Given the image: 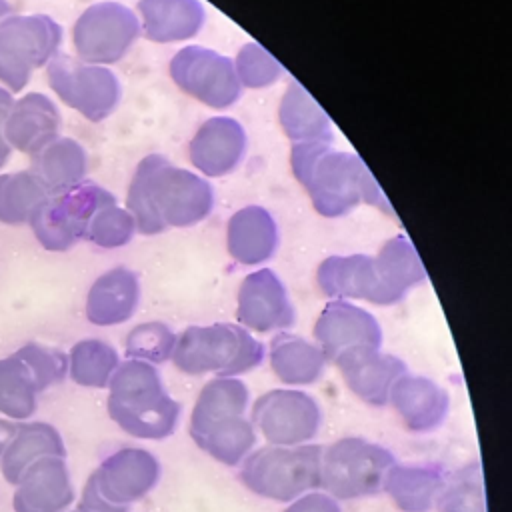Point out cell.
<instances>
[{
    "label": "cell",
    "mask_w": 512,
    "mask_h": 512,
    "mask_svg": "<svg viewBox=\"0 0 512 512\" xmlns=\"http://www.w3.org/2000/svg\"><path fill=\"white\" fill-rule=\"evenodd\" d=\"M126 206L138 232L158 234L204 220L214 206V192L202 176L176 168L162 154H148L130 180Z\"/></svg>",
    "instance_id": "1"
},
{
    "label": "cell",
    "mask_w": 512,
    "mask_h": 512,
    "mask_svg": "<svg viewBox=\"0 0 512 512\" xmlns=\"http://www.w3.org/2000/svg\"><path fill=\"white\" fill-rule=\"evenodd\" d=\"M290 162L294 176L322 216H344L360 202L392 214L388 198L356 154L334 150L330 142H304L292 146Z\"/></svg>",
    "instance_id": "2"
},
{
    "label": "cell",
    "mask_w": 512,
    "mask_h": 512,
    "mask_svg": "<svg viewBox=\"0 0 512 512\" xmlns=\"http://www.w3.org/2000/svg\"><path fill=\"white\" fill-rule=\"evenodd\" d=\"M108 388V414L130 436L162 440L176 430L180 404L150 362L130 358L118 364Z\"/></svg>",
    "instance_id": "3"
},
{
    "label": "cell",
    "mask_w": 512,
    "mask_h": 512,
    "mask_svg": "<svg viewBox=\"0 0 512 512\" xmlns=\"http://www.w3.org/2000/svg\"><path fill=\"white\" fill-rule=\"evenodd\" d=\"M174 366L190 376L216 374V378H236L264 360V346L244 326L216 322L210 326H190L172 350Z\"/></svg>",
    "instance_id": "4"
},
{
    "label": "cell",
    "mask_w": 512,
    "mask_h": 512,
    "mask_svg": "<svg viewBox=\"0 0 512 512\" xmlns=\"http://www.w3.org/2000/svg\"><path fill=\"white\" fill-rule=\"evenodd\" d=\"M322 446H274L252 450L240 466V482L256 496L292 502L320 486Z\"/></svg>",
    "instance_id": "5"
},
{
    "label": "cell",
    "mask_w": 512,
    "mask_h": 512,
    "mask_svg": "<svg viewBox=\"0 0 512 512\" xmlns=\"http://www.w3.org/2000/svg\"><path fill=\"white\" fill-rule=\"evenodd\" d=\"M394 454L366 438L346 436L322 448L320 486L334 500L366 498L382 492Z\"/></svg>",
    "instance_id": "6"
},
{
    "label": "cell",
    "mask_w": 512,
    "mask_h": 512,
    "mask_svg": "<svg viewBox=\"0 0 512 512\" xmlns=\"http://www.w3.org/2000/svg\"><path fill=\"white\" fill-rule=\"evenodd\" d=\"M160 464L144 448H120L90 474L78 508L86 512H128L158 482Z\"/></svg>",
    "instance_id": "7"
},
{
    "label": "cell",
    "mask_w": 512,
    "mask_h": 512,
    "mask_svg": "<svg viewBox=\"0 0 512 512\" xmlns=\"http://www.w3.org/2000/svg\"><path fill=\"white\" fill-rule=\"evenodd\" d=\"M62 42L60 24L46 14H16L0 20V82L22 90L32 70L48 64Z\"/></svg>",
    "instance_id": "8"
},
{
    "label": "cell",
    "mask_w": 512,
    "mask_h": 512,
    "mask_svg": "<svg viewBox=\"0 0 512 512\" xmlns=\"http://www.w3.org/2000/svg\"><path fill=\"white\" fill-rule=\"evenodd\" d=\"M110 204H116V198L106 188L80 182L62 194L48 196L32 214L30 226L46 250L62 252L84 240L96 212Z\"/></svg>",
    "instance_id": "9"
},
{
    "label": "cell",
    "mask_w": 512,
    "mask_h": 512,
    "mask_svg": "<svg viewBox=\"0 0 512 512\" xmlns=\"http://www.w3.org/2000/svg\"><path fill=\"white\" fill-rule=\"evenodd\" d=\"M50 88L66 106L92 122L108 118L120 100L116 74L100 64H88L68 54H56L46 68Z\"/></svg>",
    "instance_id": "10"
},
{
    "label": "cell",
    "mask_w": 512,
    "mask_h": 512,
    "mask_svg": "<svg viewBox=\"0 0 512 512\" xmlns=\"http://www.w3.org/2000/svg\"><path fill=\"white\" fill-rule=\"evenodd\" d=\"M250 422L268 444L300 446L318 434L322 408L302 390L274 388L254 400Z\"/></svg>",
    "instance_id": "11"
},
{
    "label": "cell",
    "mask_w": 512,
    "mask_h": 512,
    "mask_svg": "<svg viewBox=\"0 0 512 512\" xmlns=\"http://www.w3.org/2000/svg\"><path fill=\"white\" fill-rule=\"evenodd\" d=\"M140 34L136 14L120 2H98L88 6L76 20L72 38L82 62H118Z\"/></svg>",
    "instance_id": "12"
},
{
    "label": "cell",
    "mask_w": 512,
    "mask_h": 512,
    "mask_svg": "<svg viewBox=\"0 0 512 512\" xmlns=\"http://www.w3.org/2000/svg\"><path fill=\"white\" fill-rule=\"evenodd\" d=\"M170 76L192 98L226 108L240 98L242 86L234 62L204 46H184L170 60Z\"/></svg>",
    "instance_id": "13"
},
{
    "label": "cell",
    "mask_w": 512,
    "mask_h": 512,
    "mask_svg": "<svg viewBox=\"0 0 512 512\" xmlns=\"http://www.w3.org/2000/svg\"><path fill=\"white\" fill-rule=\"evenodd\" d=\"M348 390L370 406H386L394 382L408 372L404 360L372 346H358L332 360Z\"/></svg>",
    "instance_id": "14"
},
{
    "label": "cell",
    "mask_w": 512,
    "mask_h": 512,
    "mask_svg": "<svg viewBox=\"0 0 512 512\" xmlns=\"http://www.w3.org/2000/svg\"><path fill=\"white\" fill-rule=\"evenodd\" d=\"M236 314L240 326L254 332H272L294 324V306L286 286L270 268L256 270L242 280Z\"/></svg>",
    "instance_id": "15"
},
{
    "label": "cell",
    "mask_w": 512,
    "mask_h": 512,
    "mask_svg": "<svg viewBox=\"0 0 512 512\" xmlns=\"http://www.w3.org/2000/svg\"><path fill=\"white\" fill-rule=\"evenodd\" d=\"M314 338L328 360L358 346H382V328L378 320L364 308L348 300H330L316 324Z\"/></svg>",
    "instance_id": "16"
},
{
    "label": "cell",
    "mask_w": 512,
    "mask_h": 512,
    "mask_svg": "<svg viewBox=\"0 0 512 512\" xmlns=\"http://www.w3.org/2000/svg\"><path fill=\"white\" fill-rule=\"evenodd\" d=\"M74 500L66 460L44 456L20 476L12 498L14 512H66Z\"/></svg>",
    "instance_id": "17"
},
{
    "label": "cell",
    "mask_w": 512,
    "mask_h": 512,
    "mask_svg": "<svg viewBox=\"0 0 512 512\" xmlns=\"http://www.w3.org/2000/svg\"><path fill=\"white\" fill-rule=\"evenodd\" d=\"M246 132L228 116L206 120L190 140V162L206 176H224L244 158Z\"/></svg>",
    "instance_id": "18"
},
{
    "label": "cell",
    "mask_w": 512,
    "mask_h": 512,
    "mask_svg": "<svg viewBox=\"0 0 512 512\" xmlns=\"http://www.w3.org/2000/svg\"><path fill=\"white\" fill-rule=\"evenodd\" d=\"M388 404L394 406L410 432L426 434L436 430L448 416L450 396L434 380L406 372L394 382Z\"/></svg>",
    "instance_id": "19"
},
{
    "label": "cell",
    "mask_w": 512,
    "mask_h": 512,
    "mask_svg": "<svg viewBox=\"0 0 512 512\" xmlns=\"http://www.w3.org/2000/svg\"><path fill=\"white\" fill-rule=\"evenodd\" d=\"M60 126L62 118L54 102L46 94L30 92L14 100L4 122V138L10 148L34 156L60 136Z\"/></svg>",
    "instance_id": "20"
},
{
    "label": "cell",
    "mask_w": 512,
    "mask_h": 512,
    "mask_svg": "<svg viewBox=\"0 0 512 512\" xmlns=\"http://www.w3.org/2000/svg\"><path fill=\"white\" fill-rule=\"evenodd\" d=\"M318 284L334 300H366L384 306L374 256H330L318 268Z\"/></svg>",
    "instance_id": "21"
},
{
    "label": "cell",
    "mask_w": 512,
    "mask_h": 512,
    "mask_svg": "<svg viewBox=\"0 0 512 512\" xmlns=\"http://www.w3.org/2000/svg\"><path fill=\"white\" fill-rule=\"evenodd\" d=\"M140 302L138 274L116 266L94 280L86 296V318L96 326H114L130 320Z\"/></svg>",
    "instance_id": "22"
},
{
    "label": "cell",
    "mask_w": 512,
    "mask_h": 512,
    "mask_svg": "<svg viewBox=\"0 0 512 512\" xmlns=\"http://www.w3.org/2000/svg\"><path fill=\"white\" fill-rule=\"evenodd\" d=\"M450 472L442 464H394L384 480V492L400 512H430L442 494Z\"/></svg>",
    "instance_id": "23"
},
{
    "label": "cell",
    "mask_w": 512,
    "mask_h": 512,
    "mask_svg": "<svg viewBox=\"0 0 512 512\" xmlns=\"http://www.w3.org/2000/svg\"><path fill=\"white\" fill-rule=\"evenodd\" d=\"M230 256L246 266L270 260L278 246V228L272 214L262 206H244L226 228Z\"/></svg>",
    "instance_id": "24"
},
{
    "label": "cell",
    "mask_w": 512,
    "mask_h": 512,
    "mask_svg": "<svg viewBox=\"0 0 512 512\" xmlns=\"http://www.w3.org/2000/svg\"><path fill=\"white\" fill-rule=\"evenodd\" d=\"M138 12L152 42L188 40L204 24V6L198 0H140Z\"/></svg>",
    "instance_id": "25"
},
{
    "label": "cell",
    "mask_w": 512,
    "mask_h": 512,
    "mask_svg": "<svg viewBox=\"0 0 512 512\" xmlns=\"http://www.w3.org/2000/svg\"><path fill=\"white\" fill-rule=\"evenodd\" d=\"M30 170L38 176L48 196L62 194L84 180L86 150L68 136H58L32 156Z\"/></svg>",
    "instance_id": "26"
},
{
    "label": "cell",
    "mask_w": 512,
    "mask_h": 512,
    "mask_svg": "<svg viewBox=\"0 0 512 512\" xmlns=\"http://www.w3.org/2000/svg\"><path fill=\"white\" fill-rule=\"evenodd\" d=\"M268 356L274 376L288 386L314 384L324 374L328 360L318 344L288 332H280L272 338Z\"/></svg>",
    "instance_id": "27"
},
{
    "label": "cell",
    "mask_w": 512,
    "mask_h": 512,
    "mask_svg": "<svg viewBox=\"0 0 512 512\" xmlns=\"http://www.w3.org/2000/svg\"><path fill=\"white\" fill-rule=\"evenodd\" d=\"M44 456L66 458V448L60 432L48 422L20 424L4 454L0 456L2 476L6 478V482L16 486L26 468H30L36 460Z\"/></svg>",
    "instance_id": "28"
},
{
    "label": "cell",
    "mask_w": 512,
    "mask_h": 512,
    "mask_svg": "<svg viewBox=\"0 0 512 512\" xmlns=\"http://www.w3.org/2000/svg\"><path fill=\"white\" fill-rule=\"evenodd\" d=\"M374 266L378 272L384 306L400 302L412 286L424 282L426 278L418 252L404 236L390 238L374 256Z\"/></svg>",
    "instance_id": "29"
},
{
    "label": "cell",
    "mask_w": 512,
    "mask_h": 512,
    "mask_svg": "<svg viewBox=\"0 0 512 512\" xmlns=\"http://www.w3.org/2000/svg\"><path fill=\"white\" fill-rule=\"evenodd\" d=\"M280 124L294 144L334 140L330 118L298 82H290L282 96Z\"/></svg>",
    "instance_id": "30"
},
{
    "label": "cell",
    "mask_w": 512,
    "mask_h": 512,
    "mask_svg": "<svg viewBox=\"0 0 512 512\" xmlns=\"http://www.w3.org/2000/svg\"><path fill=\"white\" fill-rule=\"evenodd\" d=\"M192 440L208 456L226 466L240 464L256 444V430L244 416L216 420L190 432Z\"/></svg>",
    "instance_id": "31"
},
{
    "label": "cell",
    "mask_w": 512,
    "mask_h": 512,
    "mask_svg": "<svg viewBox=\"0 0 512 512\" xmlns=\"http://www.w3.org/2000/svg\"><path fill=\"white\" fill-rule=\"evenodd\" d=\"M48 198L46 188L32 170H20L0 176V222H30L36 208Z\"/></svg>",
    "instance_id": "32"
},
{
    "label": "cell",
    "mask_w": 512,
    "mask_h": 512,
    "mask_svg": "<svg viewBox=\"0 0 512 512\" xmlns=\"http://www.w3.org/2000/svg\"><path fill=\"white\" fill-rule=\"evenodd\" d=\"M118 364V352L110 344L96 338L76 342L68 354V372L78 386H108Z\"/></svg>",
    "instance_id": "33"
},
{
    "label": "cell",
    "mask_w": 512,
    "mask_h": 512,
    "mask_svg": "<svg viewBox=\"0 0 512 512\" xmlns=\"http://www.w3.org/2000/svg\"><path fill=\"white\" fill-rule=\"evenodd\" d=\"M36 386L16 354L0 358V414L24 420L36 412Z\"/></svg>",
    "instance_id": "34"
},
{
    "label": "cell",
    "mask_w": 512,
    "mask_h": 512,
    "mask_svg": "<svg viewBox=\"0 0 512 512\" xmlns=\"http://www.w3.org/2000/svg\"><path fill=\"white\" fill-rule=\"evenodd\" d=\"M436 508L438 512H486L482 466L472 462L452 472L436 500Z\"/></svg>",
    "instance_id": "35"
},
{
    "label": "cell",
    "mask_w": 512,
    "mask_h": 512,
    "mask_svg": "<svg viewBox=\"0 0 512 512\" xmlns=\"http://www.w3.org/2000/svg\"><path fill=\"white\" fill-rule=\"evenodd\" d=\"M176 334L162 322H144L134 326L126 336V354L150 364L166 362L172 356Z\"/></svg>",
    "instance_id": "36"
},
{
    "label": "cell",
    "mask_w": 512,
    "mask_h": 512,
    "mask_svg": "<svg viewBox=\"0 0 512 512\" xmlns=\"http://www.w3.org/2000/svg\"><path fill=\"white\" fill-rule=\"evenodd\" d=\"M28 368L38 392L60 384L68 372V358L62 350L38 342H28L14 352Z\"/></svg>",
    "instance_id": "37"
},
{
    "label": "cell",
    "mask_w": 512,
    "mask_h": 512,
    "mask_svg": "<svg viewBox=\"0 0 512 512\" xmlns=\"http://www.w3.org/2000/svg\"><path fill=\"white\" fill-rule=\"evenodd\" d=\"M134 230L136 222L132 214L126 208L110 204L96 212L88 226L86 240L98 248H120L132 240Z\"/></svg>",
    "instance_id": "38"
},
{
    "label": "cell",
    "mask_w": 512,
    "mask_h": 512,
    "mask_svg": "<svg viewBox=\"0 0 512 512\" xmlns=\"http://www.w3.org/2000/svg\"><path fill=\"white\" fill-rule=\"evenodd\" d=\"M240 86L266 88L282 76L280 62L256 42H248L240 48L234 62Z\"/></svg>",
    "instance_id": "39"
},
{
    "label": "cell",
    "mask_w": 512,
    "mask_h": 512,
    "mask_svg": "<svg viewBox=\"0 0 512 512\" xmlns=\"http://www.w3.org/2000/svg\"><path fill=\"white\" fill-rule=\"evenodd\" d=\"M284 512H340V506L326 492H306L292 500Z\"/></svg>",
    "instance_id": "40"
},
{
    "label": "cell",
    "mask_w": 512,
    "mask_h": 512,
    "mask_svg": "<svg viewBox=\"0 0 512 512\" xmlns=\"http://www.w3.org/2000/svg\"><path fill=\"white\" fill-rule=\"evenodd\" d=\"M12 104H14L12 94L0 86V168L8 162L10 152H12L10 144L4 138V122H6V116H8L10 108H12Z\"/></svg>",
    "instance_id": "41"
},
{
    "label": "cell",
    "mask_w": 512,
    "mask_h": 512,
    "mask_svg": "<svg viewBox=\"0 0 512 512\" xmlns=\"http://www.w3.org/2000/svg\"><path fill=\"white\" fill-rule=\"evenodd\" d=\"M16 430H18V426H16V424H12V422H8V420H2V418H0V456L4 454V450H6L8 442L14 438Z\"/></svg>",
    "instance_id": "42"
},
{
    "label": "cell",
    "mask_w": 512,
    "mask_h": 512,
    "mask_svg": "<svg viewBox=\"0 0 512 512\" xmlns=\"http://www.w3.org/2000/svg\"><path fill=\"white\" fill-rule=\"evenodd\" d=\"M10 12H12L10 2H8V0H0V20H4L6 16H10Z\"/></svg>",
    "instance_id": "43"
},
{
    "label": "cell",
    "mask_w": 512,
    "mask_h": 512,
    "mask_svg": "<svg viewBox=\"0 0 512 512\" xmlns=\"http://www.w3.org/2000/svg\"><path fill=\"white\" fill-rule=\"evenodd\" d=\"M72 512H86V510H82V508H76V510H72Z\"/></svg>",
    "instance_id": "44"
}]
</instances>
